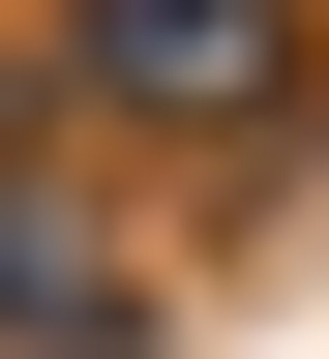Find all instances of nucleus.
<instances>
[{
  "label": "nucleus",
  "instance_id": "1",
  "mask_svg": "<svg viewBox=\"0 0 329 359\" xmlns=\"http://www.w3.org/2000/svg\"><path fill=\"white\" fill-rule=\"evenodd\" d=\"M90 60H120V90H210V120H240V90H269V30H240V0H120Z\"/></svg>",
  "mask_w": 329,
  "mask_h": 359
}]
</instances>
